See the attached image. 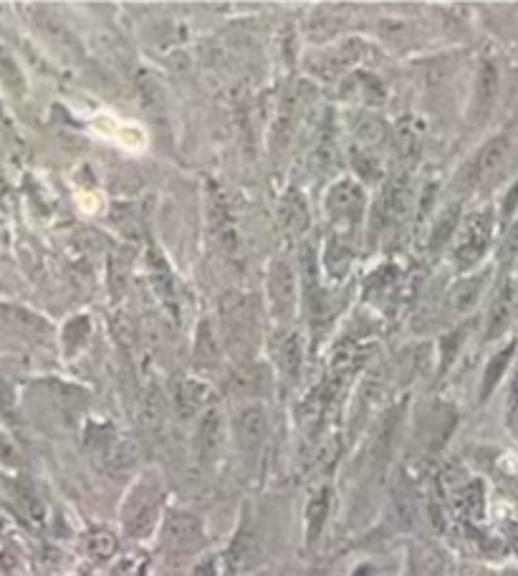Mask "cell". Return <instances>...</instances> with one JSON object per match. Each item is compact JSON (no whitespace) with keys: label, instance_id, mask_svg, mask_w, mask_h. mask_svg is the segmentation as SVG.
Returning <instances> with one entry per match:
<instances>
[{"label":"cell","instance_id":"cell-1","mask_svg":"<svg viewBox=\"0 0 518 576\" xmlns=\"http://www.w3.org/2000/svg\"><path fill=\"white\" fill-rule=\"evenodd\" d=\"M223 316L225 344L235 357H251L258 347V324H256V301L243 294H228L220 301Z\"/></svg>","mask_w":518,"mask_h":576},{"label":"cell","instance_id":"cell-2","mask_svg":"<svg viewBox=\"0 0 518 576\" xmlns=\"http://www.w3.org/2000/svg\"><path fill=\"white\" fill-rule=\"evenodd\" d=\"M162 503V480L155 473H145L122 508V523L132 539H147L157 528Z\"/></svg>","mask_w":518,"mask_h":576},{"label":"cell","instance_id":"cell-3","mask_svg":"<svg viewBox=\"0 0 518 576\" xmlns=\"http://www.w3.org/2000/svg\"><path fill=\"white\" fill-rule=\"evenodd\" d=\"M162 544L172 556H190L205 544L203 523L190 513H170L162 528Z\"/></svg>","mask_w":518,"mask_h":576},{"label":"cell","instance_id":"cell-4","mask_svg":"<svg viewBox=\"0 0 518 576\" xmlns=\"http://www.w3.org/2000/svg\"><path fill=\"white\" fill-rule=\"evenodd\" d=\"M508 157H511V142H508L506 137L491 139V142L470 160V165L460 172V182H463L465 190H470V187H481L486 185L488 180H493V177L503 170Z\"/></svg>","mask_w":518,"mask_h":576},{"label":"cell","instance_id":"cell-5","mask_svg":"<svg viewBox=\"0 0 518 576\" xmlns=\"http://www.w3.org/2000/svg\"><path fill=\"white\" fill-rule=\"evenodd\" d=\"M268 299H271L273 316L278 321L294 319L299 309V286H296V273L286 261H276L268 273Z\"/></svg>","mask_w":518,"mask_h":576},{"label":"cell","instance_id":"cell-6","mask_svg":"<svg viewBox=\"0 0 518 576\" xmlns=\"http://www.w3.org/2000/svg\"><path fill=\"white\" fill-rule=\"evenodd\" d=\"M493 233V220L491 213H476L470 215L463 223V233H460L458 246H455V261L460 268L476 266L488 251Z\"/></svg>","mask_w":518,"mask_h":576},{"label":"cell","instance_id":"cell-7","mask_svg":"<svg viewBox=\"0 0 518 576\" xmlns=\"http://www.w3.org/2000/svg\"><path fill=\"white\" fill-rule=\"evenodd\" d=\"M235 443L243 450H253L263 443L268 432V415L261 405H246L238 410L233 420Z\"/></svg>","mask_w":518,"mask_h":576},{"label":"cell","instance_id":"cell-8","mask_svg":"<svg viewBox=\"0 0 518 576\" xmlns=\"http://www.w3.org/2000/svg\"><path fill=\"white\" fill-rule=\"evenodd\" d=\"M326 208H329V215H332L337 223L354 225L364 208L362 190H359L354 182H342V185H337L332 192H329Z\"/></svg>","mask_w":518,"mask_h":576},{"label":"cell","instance_id":"cell-9","mask_svg":"<svg viewBox=\"0 0 518 576\" xmlns=\"http://www.w3.org/2000/svg\"><path fill=\"white\" fill-rule=\"evenodd\" d=\"M220 448H223V417L218 410H208L195 435V458L203 465H210L218 458Z\"/></svg>","mask_w":518,"mask_h":576},{"label":"cell","instance_id":"cell-10","mask_svg":"<svg viewBox=\"0 0 518 576\" xmlns=\"http://www.w3.org/2000/svg\"><path fill=\"white\" fill-rule=\"evenodd\" d=\"M97 455L102 458V465L112 473H122V470L132 468L134 458H137V450L129 443L127 438H119L109 430V435H99V443L94 445Z\"/></svg>","mask_w":518,"mask_h":576},{"label":"cell","instance_id":"cell-11","mask_svg":"<svg viewBox=\"0 0 518 576\" xmlns=\"http://www.w3.org/2000/svg\"><path fill=\"white\" fill-rule=\"evenodd\" d=\"M261 561V544H258L253 531H241L230 544L228 554H225V564H228L230 574H243V571L253 569Z\"/></svg>","mask_w":518,"mask_h":576},{"label":"cell","instance_id":"cell-12","mask_svg":"<svg viewBox=\"0 0 518 576\" xmlns=\"http://www.w3.org/2000/svg\"><path fill=\"white\" fill-rule=\"evenodd\" d=\"M513 311H516V283L508 281L491 304V314H488L486 326L488 339H498V336L508 329V324H511L513 319Z\"/></svg>","mask_w":518,"mask_h":576},{"label":"cell","instance_id":"cell-13","mask_svg":"<svg viewBox=\"0 0 518 576\" xmlns=\"http://www.w3.org/2000/svg\"><path fill=\"white\" fill-rule=\"evenodd\" d=\"M210 400H213V390L205 382H200V379H185L177 387V407H180L185 417L198 415L203 407L210 405Z\"/></svg>","mask_w":518,"mask_h":576},{"label":"cell","instance_id":"cell-14","mask_svg":"<svg viewBox=\"0 0 518 576\" xmlns=\"http://www.w3.org/2000/svg\"><path fill=\"white\" fill-rule=\"evenodd\" d=\"M483 286H486V273H483V276L463 278V281L455 286L453 294H450V304H453V309L458 311V314H465V311L473 309V306L478 304V299H481Z\"/></svg>","mask_w":518,"mask_h":576},{"label":"cell","instance_id":"cell-15","mask_svg":"<svg viewBox=\"0 0 518 576\" xmlns=\"http://www.w3.org/2000/svg\"><path fill=\"white\" fill-rule=\"evenodd\" d=\"M513 352H516V344H508L503 352H498L496 357L488 362L486 367V374H483V387H481V400H488L491 397V392L496 390V384L503 379V372L508 369V362H511Z\"/></svg>","mask_w":518,"mask_h":576},{"label":"cell","instance_id":"cell-16","mask_svg":"<svg viewBox=\"0 0 518 576\" xmlns=\"http://www.w3.org/2000/svg\"><path fill=\"white\" fill-rule=\"evenodd\" d=\"M329 491H319L314 498H311L309 508H306V526H309V544H314L316 536L321 534L324 528L326 516H329Z\"/></svg>","mask_w":518,"mask_h":576},{"label":"cell","instance_id":"cell-17","mask_svg":"<svg viewBox=\"0 0 518 576\" xmlns=\"http://www.w3.org/2000/svg\"><path fill=\"white\" fill-rule=\"evenodd\" d=\"M301 342L299 336L296 334H286L281 342H278V364H281V369H284L286 374H291V377H296L301 369Z\"/></svg>","mask_w":518,"mask_h":576},{"label":"cell","instance_id":"cell-18","mask_svg":"<svg viewBox=\"0 0 518 576\" xmlns=\"http://www.w3.org/2000/svg\"><path fill=\"white\" fill-rule=\"evenodd\" d=\"M220 344L215 339V329L210 321H205L203 326L198 329V344H195V354H198V362L213 364L218 359Z\"/></svg>","mask_w":518,"mask_h":576},{"label":"cell","instance_id":"cell-19","mask_svg":"<svg viewBox=\"0 0 518 576\" xmlns=\"http://www.w3.org/2000/svg\"><path fill=\"white\" fill-rule=\"evenodd\" d=\"M86 549L99 561L112 559V556L117 554V536H114L112 531H94V534L89 536V541H86Z\"/></svg>","mask_w":518,"mask_h":576},{"label":"cell","instance_id":"cell-20","mask_svg":"<svg viewBox=\"0 0 518 576\" xmlns=\"http://www.w3.org/2000/svg\"><path fill=\"white\" fill-rule=\"evenodd\" d=\"M496 89H498L496 69H493L491 64H486L481 69V79H478V96H476L478 107H483V112H486V109L493 104V99H496Z\"/></svg>","mask_w":518,"mask_h":576},{"label":"cell","instance_id":"cell-21","mask_svg":"<svg viewBox=\"0 0 518 576\" xmlns=\"http://www.w3.org/2000/svg\"><path fill=\"white\" fill-rule=\"evenodd\" d=\"M407 203H410V190H407L402 182L392 185L387 190V200H385V210L392 218H402L407 213Z\"/></svg>","mask_w":518,"mask_h":576},{"label":"cell","instance_id":"cell-22","mask_svg":"<svg viewBox=\"0 0 518 576\" xmlns=\"http://www.w3.org/2000/svg\"><path fill=\"white\" fill-rule=\"evenodd\" d=\"M86 336H89V321H86V316H79V319L71 321L64 331V339H66L69 352H74L76 347H81V344L86 342Z\"/></svg>","mask_w":518,"mask_h":576},{"label":"cell","instance_id":"cell-23","mask_svg":"<svg viewBox=\"0 0 518 576\" xmlns=\"http://www.w3.org/2000/svg\"><path fill=\"white\" fill-rule=\"evenodd\" d=\"M357 134L364 144H369V147H377V144L385 142V127H382L380 122H374V119H364V122L359 124Z\"/></svg>","mask_w":518,"mask_h":576},{"label":"cell","instance_id":"cell-24","mask_svg":"<svg viewBox=\"0 0 518 576\" xmlns=\"http://www.w3.org/2000/svg\"><path fill=\"white\" fill-rule=\"evenodd\" d=\"M460 506H463V511L468 513V516H478V513L483 511V491H481V486H478V483H473V486L465 488Z\"/></svg>","mask_w":518,"mask_h":576},{"label":"cell","instance_id":"cell-25","mask_svg":"<svg viewBox=\"0 0 518 576\" xmlns=\"http://www.w3.org/2000/svg\"><path fill=\"white\" fill-rule=\"evenodd\" d=\"M455 225H458V208H450L448 213H445L443 223H440L438 230H435V240H433L435 248H438L440 243H448L450 235H453V230H455Z\"/></svg>","mask_w":518,"mask_h":576},{"label":"cell","instance_id":"cell-26","mask_svg":"<svg viewBox=\"0 0 518 576\" xmlns=\"http://www.w3.org/2000/svg\"><path fill=\"white\" fill-rule=\"evenodd\" d=\"M284 215H286L284 223L289 225V228H291V225H294V228L299 230V228H304V225H306V210H304V205L296 203V200H286Z\"/></svg>","mask_w":518,"mask_h":576},{"label":"cell","instance_id":"cell-27","mask_svg":"<svg viewBox=\"0 0 518 576\" xmlns=\"http://www.w3.org/2000/svg\"><path fill=\"white\" fill-rule=\"evenodd\" d=\"M513 258H518V223H513V228L508 230L501 246V261L511 263Z\"/></svg>","mask_w":518,"mask_h":576},{"label":"cell","instance_id":"cell-28","mask_svg":"<svg viewBox=\"0 0 518 576\" xmlns=\"http://www.w3.org/2000/svg\"><path fill=\"white\" fill-rule=\"evenodd\" d=\"M508 427H511L513 438L518 440V382L513 384L511 400H508Z\"/></svg>","mask_w":518,"mask_h":576},{"label":"cell","instance_id":"cell-29","mask_svg":"<svg viewBox=\"0 0 518 576\" xmlns=\"http://www.w3.org/2000/svg\"><path fill=\"white\" fill-rule=\"evenodd\" d=\"M190 576H218V566H215V559H205L200 561L198 566L193 569Z\"/></svg>","mask_w":518,"mask_h":576},{"label":"cell","instance_id":"cell-30","mask_svg":"<svg viewBox=\"0 0 518 576\" xmlns=\"http://www.w3.org/2000/svg\"><path fill=\"white\" fill-rule=\"evenodd\" d=\"M516 208H518V182L511 187V192L506 195V203H503V215L508 218V215L516 213Z\"/></svg>","mask_w":518,"mask_h":576}]
</instances>
